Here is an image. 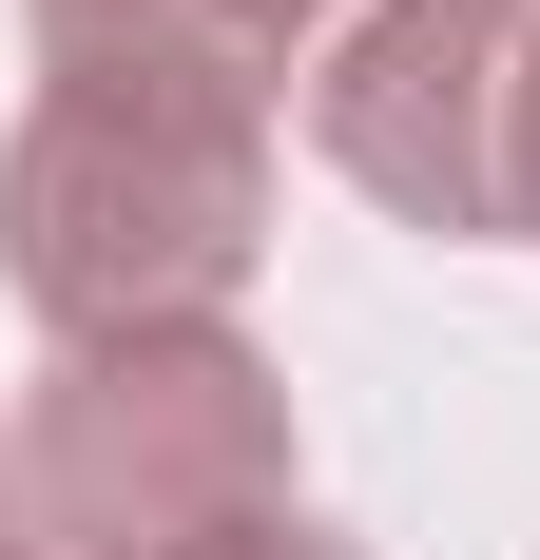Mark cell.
<instances>
[{
    "label": "cell",
    "mask_w": 540,
    "mask_h": 560,
    "mask_svg": "<svg viewBox=\"0 0 540 560\" xmlns=\"http://www.w3.org/2000/svg\"><path fill=\"white\" fill-rule=\"evenodd\" d=\"M521 232H540V116H521Z\"/></svg>",
    "instance_id": "obj_7"
},
{
    "label": "cell",
    "mask_w": 540,
    "mask_h": 560,
    "mask_svg": "<svg viewBox=\"0 0 540 560\" xmlns=\"http://www.w3.org/2000/svg\"><path fill=\"white\" fill-rule=\"evenodd\" d=\"M0 464H20L39 560H213L290 522V387L251 329H116L39 368Z\"/></svg>",
    "instance_id": "obj_2"
},
{
    "label": "cell",
    "mask_w": 540,
    "mask_h": 560,
    "mask_svg": "<svg viewBox=\"0 0 540 560\" xmlns=\"http://www.w3.org/2000/svg\"><path fill=\"white\" fill-rule=\"evenodd\" d=\"M213 560H367V541H328V522L290 503V522H251V541H213Z\"/></svg>",
    "instance_id": "obj_5"
},
{
    "label": "cell",
    "mask_w": 540,
    "mask_h": 560,
    "mask_svg": "<svg viewBox=\"0 0 540 560\" xmlns=\"http://www.w3.org/2000/svg\"><path fill=\"white\" fill-rule=\"evenodd\" d=\"M39 20V78L78 97H193V116H270L309 20H367V0H20Z\"/></svg>",
    "instance_id": "obj_4"
},
{
    "label": "cell",
    "mask_w": 540,
    "mask_h": 560,
    "mask_svg": "<svg viewBox=\"0 0 540 560\" xmlns=\"http://www.w3.org/2000/svg\"><path fill=\"white\" fill-rule=\"evenodd\" d=\"M521 116H540V0H367L309 78V136L406 232H521Z\"/></svg>",
    "instance_id": "obj_3"
},
{
    "label": "cell",
    "mask_w": 540,
    "mask_h": 560,
    "mask_svg": "<svg viewBox=\"0 0 540 560\" xmlns=\"http://www.w3.org/2000/svg\"><path fill=\"white\" fill-rule=\"evenodd\" d=\"M0 560H39V522H20V464H0Z\"/></svg>",
    "instance_id": "obj_6"
},
{
    "label": "cell",
    "mask_w": 540,
    "mask_h": 560,
    "mask_svg": "<svg viewBox=\"0 0 540 560\" xmlns=\"http://www.w3.org/2000/svg\"><path fill=\"white\" fill-rule=\"evenodd\" d=\"M251 252H270V116L78 97V78L20 97V136H0V290H20L58 348L232 329Z\"/></svg>",
    "instance_id": "obj_1"
}]
</instances>
